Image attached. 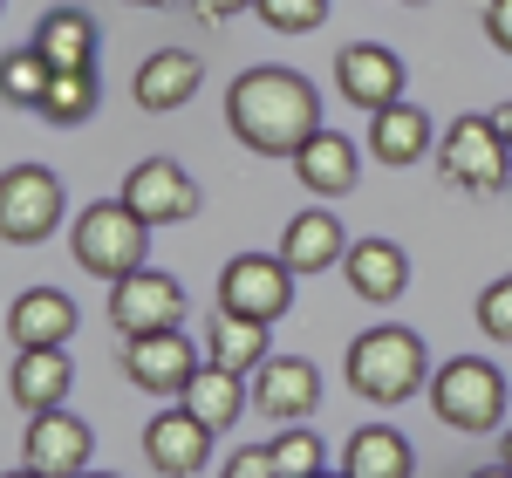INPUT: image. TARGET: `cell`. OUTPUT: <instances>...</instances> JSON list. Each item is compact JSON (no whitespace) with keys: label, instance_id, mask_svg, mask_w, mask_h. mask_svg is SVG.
Returning <instances> with one entry per match:
<instances>
[{"label":"cell","instance_id":"11","mask_svg":"<svg viewBox=\"0 0 512 478\" xmlns=\"http://www.w3.org/2000/svg\"><path fill=\"white\" fill-rule=\"evenodd\" d=\"M89 451H96V431L82 424L76 410H48V417H28V438H21V465L41 478H82L89 472Z\"/></svg>","mask_w":512,"mask_h":478},{"label":"cell","instance_id":"6","mask_svg":"<svg viewBox=\"0 0 512 478\" xmlns=\"http://www.w3.org/2000/svg\"><path fill=\"white\" fill-rule=\"evenodd\" d=\"M62 212H69V199L48 164H7V178H0V239L7 246H41L62 226Z\"/></svg>","mask_w":512,"mask_h":478},{"label":"cell","instance_id":"13","mask_svg":"<svg viewBox=\"0 0 512 478\" xmlns=\"http://www.w3.org/2000/svg\"><path fill=\"white\" fill-rule=\"evenodd\" d=\"M69 335H76V301L62 287H21L7 301V342H14V356L69 349Z\"/></svg>","mask_w":512,"mask_h":478},{"label":"cell","instance_id":"20","mask_svg":"<svg viewBox=\"0 0 512 478\" xmlns=\"http://www.w3.org/2000/svg\"><path fill=\"white\" fill-rule=\"evenodd\" d=\"M28 48H35V55L48 62V69H55V76H76V69H96V21H89L82 7H48Z\"/></svg>","mask_w":512,"mask_h":478},{"label":"cell","instance_id":"28","mask_svg":"<svg viewBox=\"0 0 512 478\" xmlns=\"http://www.w3.org/2000/svg\"><path fill=\"white\" fill-rule=\"evenodd\" d=\"M0 76H7V103H28V110H41V96H48V82H55V69L41 62L35 48H14Z\"/></svg>","mask_w":512,"mask_h":478},{"label":"cell","instance_id":"15","mask_svg":"<svg viewBox=\"0 0 512 478\" xmlns=\"http://www.w3.org/2000/svg\"><path fill=\"white\" fill-rule=\"evenodd\" d=\"M144 458H151L164 478H192V472L212 465V431L198 424L185 403H178V410H158V417L144 424Z\"/></svg>","mask_w":512,"mask_h":478},{"label":"cell","instance_id":"33","mask_svg":"<svg viewBox=\"0 0 512 478\" xmlns=\"http://www.w3.org/2000/svg\"><path fill=\"white\" fill-rule=\"evenodd\" d=\"M192 7H198V21H212V28H219V21H233V14L260 7V0H192Z\"/></svg>","mask_w":512,"mask_h":478},{"label":"cell","instance_id":"26","mask_svg":"<svg viewBox=\"0 0 512 478\" xmlns=\"http://www.w3.org/2000/svg\"><path fill=\"white\" fill-rule=\"evenodd\" d=\"M96 69H76V76H55L48 82V96H41V117L48 123H89L96 117Z\"/></svg>","mask_w":512,"mask_h":478},{"label":"cell","instance_id":"40","mask_svg":"<svg viewBox=\"0 0 512 478\" xmlns=\"http://www.w3.org/2000/svg\"><path fill=\"white\" fill-rule=\"evenodd\" d=\"M403 7H431V0H403Z\"/></svg>","mask_w":512,"mask_h":478},{"label":"cell","instance_id":"30","mask_svg":"<svg viewBox=\"0 0 512 478\" xmlns=\"http://www.w3.org/2000/svg\"><path fill=\"white\" fill-rule=\"evenodd\" d=\"M478 328H485L492 342H512V274H499L478 294Z\"/></svg>","mask_w":512,"mask_h":478},{"label":"cell","instance_id":"31","mask_svg":"<svg viewBox=\"0 0 512 478\" xmlns=\"http://www.w3.org/2000/svg\"><path fill=\"white\" fill-rule=\"evenodd\" d=\"M219 478H280V472H274V451L267 444H239L233 458L219 465Z\"/></svg>","mask_w":512,"mask_h":478},{"label":"cell","instance_id":"27","mask_svg":"<svg viewBox=\"0 0 512 478\" xmlns=\"http://www.w3.org/2000/svg\"><path fill=\"white\" fill-rule=\"evenodd\" d=\"M267 451H274V472L280 478H321V465H328V444L315 438V424H287Z\"/></svg>","mask_w":512,"mask_h":478},{"label":"cell","instance_id":"5","mask_svg":"<svg viewBox=\"0 0 512 478\" xmlns=\"http://www.w3.org/2000/svg\"><path fill=\"white\" fill-rule=\"evenodd\" d=\"M437 171H444L451 192L492 199V192L512 185V151H506V137L492 130V117H458L437 137Z\"/></svg>","mask_w":512,"mask_h":478},{"label":"cell","instance_id":"18","mask_svg":"<svg viewBox=\"0 0 512 478\" xmlns=\"http://www.w3.org/2000/svg\"><path fill=\"white\" fill-rule=\"evenodd\" d=\"M280 260L294 267V274H328V267H342L349 260V233H342V219L335 212H294L287 219V233H280Z\"/></svg>","mask_w":512,"mask_h":478},{"label":"cell","instance_id":"14","mask_svg":"<svg viewBox=\"0 0 512 478\" xmlns=\"http://www.w3.org/2000/svg\"><path fill=\"white\" fill-rule=\"evenodd\" d=\"M253 410L274 417L280 431L287 424H308V410H321V369L308 356H274L253 376Z\"/></svg>","mask_w":512,"mask_h":478},{"label":"cell","instance_id":"10","mask_svg":"<svg viewBox=\"0 0 512 478\" xmlns=\"http://www.w3.org/2000/svg\"><path fill=\"white\" fill-rule=\"evenodd\" d=\"M198 369H205V362H198V349H192V335H185V328L123 342V376H130L144 397H185Z\"/></svg>","mask_w":512,"mask_h":478},{"label":"cell","instance_id":"2","mask_svg":"<svg viewBox=\"0 0 512 478\" xmlns=\"http://www.w3.org/2000/svg\"><path fill=\"white\" fill-rule=\"evenodd\" d=\"M342 376H349L355 397L369 403H403L424 390V376H431V349H424V335L417 328H362L349 342V356H342Z\"/></svg>","mask_w":512,"mask_h":478},{"label":"cell","instance_id":"7","mask_svg":"<svg viewBox=\"0 0 512 478\" xmlns=\"http://www.w3.org/2000/svg\"><path fill=\"white\" fill-rule=\"evenodd\" d=\"M219 308L274 328V321L294 308V267H287L280 253H239V260H226V274H219Z\"/></svg>","mask_w":512,"mask_h":478},{"label":"cell","instance_id":"19","mask_svg":"<svg viewBox=\"0 0 512 478\" xmlns=\"http://www.w3.org/2000/svg\"><path fill=\"white\" fill-rule=\"evenodd\" d=\"M437 151V130L431 117L403 96V103H390L383 117H369V158L376 164H390V171H410L417 158H431Z\"/></svg>","mask_w":512,"mask_h":478},{"label":"cell","instance_id":"38","mask_svg":"<svg viewBox=\"0 0 512 478\" xmlns=\"http://www.w3.org/2000/svg\"><path fill=\"white\" fill-rule=\"evenodd\" d=\"M130 7H171V0H130Z\"/></svg>","mask_w":512,"mask_h":478},{"label":"cell","instance_id":"17","mask_svg":"<svg viewBox=\"0 0 512 478\" xmlns=\"http://www.w3.org/2000/svg\"><path fill=\"white\" fill-rule=\"evenodd\" d=\"M342 280H349L355 301H369V308H390L396 294L410 287V253H403L396 239H355L349 260H342Z\"/></svg>","mask_w":512,"mask_h":478},{"label":"cell","instance_id":"36","mask_svg":"<svg viewBox=\"0 0 512 478\" xmlns=\"http://www.w3.org/2000/svg\"><path fill=\"white\" fill-rule=\"evenodd\" d=\"M499 465H512V431H506V438H499Z\"/></svg>","mask_w":512,"mask_h":478},{"label":"cell","instance_id":"3","mask_svg":"<svg viewBox=\"0 0 512 478\" xmlns=\"http://www.w3.org/2000/svg\"><path fill=\"white\" fill-rule=\"evenodd\" d=\"M69 260H76L82 274L123 287L130 274H144V260H151V226L123 199H96L69 219Z\"/></svg>","mask_w":512,"mask_h":478},{"label":"cell","instance_id":"37","mask_svg":"<svg viewBox=\"0 0 512 478\" xmlns=\"http://www.w3.org/2000/svg\"><path fill=\"white\" fill-rule=\"evenodd\" d=\"M0 478H41V472H28V465H14V472H0Z\"/></svg>","mask_w":512,"mask_h":478},{"label":"cell","instance_id":"9","mask_svg":"<svg viewBox=\"0 0 512 478\" xmlns=\"http://www.w3.org/2000/svg\"><path fill=\"white\" fill-rule=\"evenodd\" d=\"M185 287L158 267H144V274H130L123 287H110V321H117L123 342H137V335H171V328H185Z\"/></svg>","mask_w":512,"mask_h":478},{"label":"cell","instance_id":"22","mask_svg":"<svg viewBox=\"0 0 512 478\" xmlns=\"http://www.w3.org/2000/svg\"><path fill=\"white\" fill-rule=\"evenodd\" d=\"M417 451L396 424H355L342 444V478H410Z\"/></svg>","mask_w":512,"mask_h":478},{"label":"cell","instance_id":"8","mask_svg":"<svg viewBox=\"0 0 512 478\" xmlns=\"http://www.w3.org/2000/svg\"><path fill=\"white\" fill-rule=\"evenodd\" d=\"M151 233L158 226H185V219H198V185H192V171L178 158H144V164H130V178H123V192H117Z\"/></svg>","mask_w":512,"mask_h":478},{"label":"cell","instance_id":"12","mask_svg":"<svg viewBox=\"0 0 512 478\" xmlns=\"http://www.w3.org/2000/svg\"><path fill=\"white\" fill-rule=\"evenodd\" d=\"M335 89H342V103L383 117L390 103H403V62H396V48H383V41H349L335 55Z\"/></svg>","mask_w":512,"mask_h":478},{"label":"cell","instance_id":"29","mask_svg":"<svg viewBox=\"0 0 512 478\" xmlns=\"http://www.w3.org/2000/svg\"><path fill=\"white\" fill-rule=\"evenodd\" d=\"M274 35H315L321 21H328V0H260L253 7Z\"/></svg>","mask_w":512,"mask_h":478},{"label":"cell","instance_id":"25","mask_svg":"<svg viewBox=\"0 0 512 478\" xmlns=\"http://www.w3.org/2000/svg\"><path fill=\"white\" fill-rule=\"evenodd\" d=\"M178 403H185L198 424H205V431L219 438V431H233V424H239V410H246V376L219 369V362H205V369L192 376V390H185Z\"/></svg>","mask_w":512,"mask_h":478},{"label":"cell","instance_id":"24","mask_svg":"<svg viewBox=\"0 0 512 478\" xmlns=\"http://www.w3.org/2000/svg\"><path fill=\"white\" fill-rule=\"evenodd\" d=\"M205 362H219V369H233V376H260L274 349H267V321H246V315H212V335H205Z\"/></svg>","mask_w":512,"mask_h":478},{"label":"cell","instance_id":"16","mask_svg":"<svg viewBox=\"0 0 512 478\" xmlns=\"http://www.w3.org/2000/svg\"><path fill=\"white\" fill-rule=\"evenodd\" d=\"M198 82H205V62H198L192 48H158V55H144L137 62V82H130V96H137V110H185L198 96Z\"/></svg>","mask_w":512,"mask_h":478},{"label":"cell","instance_id":"35","mask_svg":"<svg viewBox=\"0 0 512 478\" xmlns=\"http://www.w3.org/2000/svg\"><path fill=\"white\" fill-rule=\"evenodd\" d=\"M472 478H512V465H485V472H472Z\"/></svg>","mask_w":512,"mask_h":478},{"label":"cell","instance_id":"4","mask_svg":"<svg viewBox=\"0 0 512 478\" xmlns=\"http://www.w3.org/2000/svg\"><path fill=\"white\" fill-rule=\"evenodd\" d=\"M431 410L444 431H465V438H485L499 431L506 417V376L492 369L485 356H458L431 376Z\"/></svg>","mask_w":512,"mask_h":478},{"label":"cell","instance_id":"1","mask_svg":"<svg viewBox=\"0 0 512 478\" xmlns=\"http://www.w3.org/2000/svg\"><path fill=\"white\" fill-rule=\"evenodd\" d=\"M226 130L253 158H301L321 137V89L301 69H280V62H260V69H239L226 82Z\"/></svg>","mask_w":512,"mask_h":478},{"label":"cell","instance_id":"41","mask_svg":"<svg viewBox=\"0 0 512 478\" xmlns=\"http://www.w3.org/2000/svg\"><path fill=\"white\" fill-rule=\"evenodd\" d=\"M321 478H342V472H321Z\"/></svg>","mask_w":512,"mask_h":478},{"label":"cell","instance_id":"32","mask_svg":"<svg viewBox=\"0 0 512 478\" xmlns=\"http://www.w3.org/2000/svg\"><path fill=\"white\" fill-rule=\"evenodd\" d=\"M485 35L499 55H512V0H485Z\"/></svg>","mask_w":512,"mask_h":478},{"label":"cell","instance_id":"34","mask_svg":"<svg viewBox=\"0 0 512 478\" xmlns=\"http://www.w3.org/2000/svg\"><path fill=\"white\" fill-rule=\"evenodd\" d=\"M492 130L506 137V151H512V103H499V110H492Z\"/></svg>","mask_w":512,"mask_h":478},{"label":"cell","instance_id":"39","mask_svg":"<svg viewBox=\"0 0 512 478\" xmlns=\"http://www.w3.org/2000/svg\"><path fill=\"white\" fill-rule=\"evenodd\" d=\"M82 478H117V472H82Z\"/></svg>","mask_w":512,"mask_h":478},{"label":"cell","instance_id":"23","mask_svg":"<svg viewBox=\"0 0 512 478\" xmlns=\"http://www.w3.org/2000/svg\"><path fill=\"white\" fill-rule=\"evenodd\" d=\"M294 171H301V192H321V199H342V192H355V185H362L355 137H342V130H321L315 144L294 158Z\"/></svg>","mask_w":512,"mask_h":478},{"label":"cell","instance_id":"21","mask_svg":"<svg viewBox=\"0 0 512 478\" xmlns=\"http://www.w3.org/2000/svg\"><path fill=\"white\" fill-rule=\"evenodd\" d=\"M69 383H76V362L62 356V349L14 356V369H7V397H14V410H28V417H48V410H62Z\"/></svg>","mask_w":512,"mask_h":478}]
</instances>
